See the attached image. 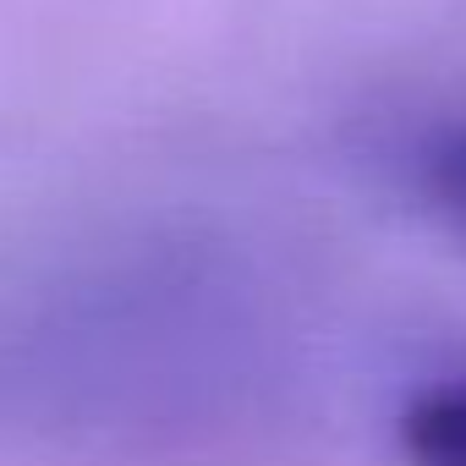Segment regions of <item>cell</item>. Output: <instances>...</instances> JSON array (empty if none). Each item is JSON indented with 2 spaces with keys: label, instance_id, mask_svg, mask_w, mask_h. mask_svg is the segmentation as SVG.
Here are the masks:
<instances>
[{
  "label": "cell",
  "instance_id": "cell-1",
  "mask_svg": "<svg viewBox=\"0 0 466 466\" xmlns=\"http://www.w3.org/2000/svg\"><path fill=\"white\" fill-rule=\"evenodd\" d=\"M406 181L433 219L466 237V116L428 121L406 143Z\"/></svg>",
  "mask_w": 466,
  "mask_h": 466
},
{
  "label": "cell",
  "instance_id": "cell-2",
  "mask_svg": "<svg viewBox=\"0 0 466 466\" xmlns=\"http://www.w3.org/2000/svg\"><path fill=\"white\" fill-rule=\"evenodd\" d=\"M395 450L406 466H466V379L422 384L395 422Z\"/></svg>",
  "mask_w": 466,
  "mask_h": 466
}]
</instances>
